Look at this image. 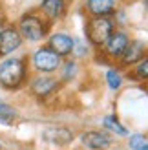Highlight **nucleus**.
I'll list each match as a JSON object with an SVG mask.
<instances>
[{
    "label": "nucleus",
    "instance_id": "nucleus-20",
    "mask_svg": "<svg viewBox=\"0 0 148 150\" xmlns=\"http://www.w3.org/2000/svg\"><path fill=\"white\" fill-rule=\"evenodd\" d=\"M144 4H146V7H148V0H144Z\"/></svg>",
    "mask_w": 148,
    "mask_h": 150
},
{
    "label": "nucleus",
    "instance_id": "nucleus-11",
    "mask_svg": "<svg viewBox=\"0 0 148 150\" xmlns=\"http://www.w3.org/2000/svg\"><path fill=\"white\" fill-rule=\"evenodd\" d=\"M29 86H31L33 95L44 99V97H48L49 93H53L58 84H57V81H55L53 77H48V75H44V77H37V79H33Z\"/></svg>",
    "mask_w": 148,
    "mask_h": 150
},
{
    "label": "nucleus",
    "instance_id": "nucleus-14",
    "mask_svg": "<svg viewBox=\"0 0 148 150\" xmlns=\"http://www.w3.org/2000/svg\"><path fill=\"white\" fill-rule=\"evenodd\" d=\"M17 117H18V114L11 104L0 101V123L2 125H13L17 121Z\"/></svg>",
    "mask_w": 148,
    "mask_h": 150
},
{
    "label": "nucleus",
    "instance_id": "nucleus-3",
    "mask_svg": "<svg viewBox=\"0 0 148 150\" xmlns=\"http://www.w3.org/2000/svg\"><path fill=\"white\" fill-rule=\"evenodd\" d=\"M48 29H49L48 20H44L40 15H37V13H26L18 22L20 35L29 42L42 40L44 37L48 35Z\"/></svg>",
    "mask_w": 148,
    "mask_h": 150
},
{
    "label": "nucleus",
    "instance_id": "nucleus-8",
    "mask_svg": "<svg viewBox=\"0 0 148 150\" xmlns=\"http://www.w3.org/2000/svg\"><path fill=\"white\" fill-rule=\"evenodd\" d=\"M80 141H82V145L86 148H90V150H104L113 143L112 136H108L106 132H97V130L84 132L82 136H80Z\"/></svg>",
    "mask_w": 148,
    "mask_h": 150
},
{
    "label": "nucleus",
    "instance_id": "nucleus-6",
    "mask_svg": "<svg viewBox=\"0 0 148 150\" xmlns=\"http://www.w3.org/2000/svg\"><path fill=\"white\" fill-rule=\"evenodd\" d=\"M22 44V35L17 28H4L0 31V57H6L18 50Z\"/></svg>",
    "mask_w": 148,
    "mask_h": 150
},
{
    "label": "nucleus",
    "instance_id": "nucleus-9",
    "mask_svg": "<svg viewBox=\"0 0 148 150\" xmlns=\"http://www.w3.org/2000/svg\"><path fill=\"white\" fill-rule=\"evenodd\" d=\"M48 46L61 57H68L71 51L75 50V40H73L68 33H53L48 40Z\"/></svg>",
    "mask_w": 148,
    "mask_h": 150
},
{
    "label": "nucleus",
    "instance_id": "nucleus-2",
    "mask_svg": "<svg viewBox=\"0 0 148 150\" xmlns=\"http://www.w3.org/2000/svg\"><path fill=\"white\" fill-rule=\"evenodd\" d=\"M115 31V20L112 17H92L86 24V37L93 46L102 48L110 35Z\"/></svg>",
    "mask_w": 148,
    "mask_h": 150
},
{
    "label": "nucleus",
    "instance_id": "nucleus-10",
    "mask_svg": "<svg viewBox=\"0 0 148 150\" xmlns=\"http://www.w3.org/2000/svg\"><path fill=\"white\" fill-rule=\"evenodd\" d=\"M115 7V0H86V11L92 17H112Z\"/></svg>",
    "mask_w": 148,
    "mask_h": 150
},
{
    "label": "nucleus",
    "instance_id": "nucleus-16",
    "mask_svg": "<svg viewBox=\"0 0 148 150\" xmlns=\"http://www.w3.org/2000/svg\"><path fill=\"white\" fill-rule=\"evenodd\" d=\"M134 77H135L137 81H148V57L141 59V61L135 64Z\"/></svg>",
    "mask_w": 148,
    "mask_h": 150
},
{
    "label": "nucleus",
    "instance_id": "nucleus-12",
    "mask_svg": "<svg viewBox=\"0 0 148 150\" xmlns=\"http://www.w3.org/2000/svg\"><path fill=\"white\" fill-rule=\"evenodd\" d=\"M40 11L48 20H58L66 15V2L64 0H42Z\"/></svg>",
    "mask_w": 148,
    "mask_h": 150
},
{
    "label": "nucleus",
    "instance_id": "nucleus-15",
    "mask_svg": "<svg viewBox=\"0 0 148 150\" xmlns=\"http://www.w3.org/2000/svg\"><path fill=\"white\" fill-rule=\"evenodd\" d=\"M102 125H104V128H106V130L117 134V136H128V128H124V126H123L119 121H117V117H115V115H108V117H104Z\"/></svg>",
    "mask_w": 148,
    "mask_h": 150
},
{
    "label": "nucleus",
    "instance_id": "nucleus-4",
    "mask_svg": "<svg viewBox=\"0 0 148 150\" xmlns=\"http://www.w3.org/2000/svg\"><path fill=\"white\" fill-rule=\"evenodd\" d=\"M33 66L40 73H53L61 66V55L55 53L49 46L39 48L33 53Z\"/></svg>",
    "mask_w": 148,
    "mask_h": 150
},
{
    "label": "nucleus",
    "instance_id": "nucleus-17",
    "mask_svg": "<svg viewBox=\"0 0 148 150\" xmlns=\"http://www.w3.org/2000/svg\"><path fill=\"white\" fill-rule=\"evenodd\" d=\"M106 82H108V86L112 88V90H119L121 84H123V77L117 73V70L110 68V70L106 71Z\"/></svg>",
    "mask_w": 148,
    "mask_h": 150
},
{
    "label": "nucleus",
    "instance_id": "nucleus-7",
    "mask_svg": "<svg viewBox=\"0 0 148 150\" xmlns=\"http://www.w3.org/2000/svg\"><path fill=\"white\" fill-rule=\"evenodd\" d=\"M144 57H146V44L143 40H130L126 50L123 51V55L117 61H119L121 66H132V64H137Z\"/></svg>",
    "mask_w": 148,
    "mask_h": 150
},
{
    "label": "nucleus",
    "instance_id": "nucleus-18",
    "mask_svg": "<svg viewBox=\"0 0 148 150\" xmlns=\"http://www.w3.org/2000/svg\"><path fill=\"white\" fill-rule=\"evenodd\" d=\"M148 143H146V139L143 137V136H132L130 137V148L132 150H144V146H146Z\"/></svg>",
    "mask_w": 148,
    "mask_h": 150
},
{
    "label": "nucleus",
    "instance_id": "nucleus-19",
    "mask_svg": "<svg viewBox=\"0 0 148 150\" xmlns=\"http://www.w3.org/2000/svg\"><path fill=\"white\" fill-rule=\"evenodd\" d=\"M75 62H66L64 64V79H70V77H73L75 75Z\"/></svg>",
    "mask_w": 148,
    "mask_h": 150
},
{
    "label": "nucleus",
    "instance_id": "nucleus-13",
    "mask_svg": "<svg viewBox=\"0 0 148 150\" xmlns=\"http://www.w3.org/2000/svg\"><path fill=\"white\" fill-rule=\"evenodd\" d=\"M44 137L49 143H55V145H68L73 139V134H71V130L64 128V126H55V128H48L44 132Z\"/></svg>",
    "mask_w": 148,
    "mask_h": 150
},
{
    "label": "nucleus",
    "instance_id": "nucleus-5",
    "mask_svg": "<svg viewBox=\"0 0 148 150\" xmlns=\"http://www.w3.org/2000/svg\"><path fill=\"white\" fill-rule=\"evenodd\" d=\"M130 35L126 31H123V29H115V31L110 35V39L104 42V46H102V50H104V53L110 57V59H119L123 55V51L126 50V46L130 44Z\"/></svg>",
    "mask_w": 148,
    "mask_h": 150
},
{
    "label": "nucleus",
    "instance_id": "nucleus-1",
    "mask_svg": "<svg viewBox=\"0 0 148 150\" xmlns=\"http://www.w3.org/2000/svg\"><path fill=\"white\" fill-rule=\"evenodd\" d=\"M27 66L26 59H6L0 64V86L6 90H17L26 82Z\"/></svg>",
    "mask_w": 148,
    "mask_h": 150
}]
</instances>
